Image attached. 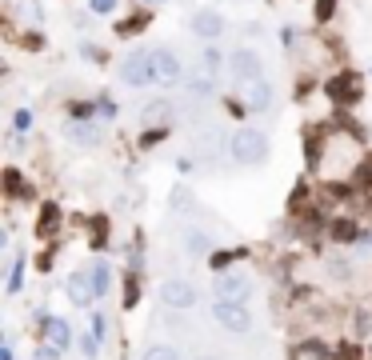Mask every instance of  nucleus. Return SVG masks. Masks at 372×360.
<instances>
[{
    "instance_id": "nucleus-27",
    "label": "nucleus",
    "mask_w": 372,
    "mask_h": 360,
    "mask_svg": "<svg viewBox=\"0 0 372 360\" xmlns=\"http://www.w3.org/2000/svg\"><path fill=\"white\" fill-rule=\"evenodd\" d=\"M28 128H32V112L20 108V112H16V132H28Z\"/></svg>"
},
{
    "instance_id": "nucleus-13",
    "label": "nucleus",
    "mask_w": 372,
    "mask_h": 360,
    "mask_svg": "<svg viewBox=\"0 0 372 360\" xmlns=\"http://www.w3.org/2000/svg\"><path fill=\"white\" fill-rule=\"evenodd\" d=\"M173 104H168V100H152V104H144V112H140V116H144V125L149 128H164L168 125V120H173Z\"/></svg>"
},
{
    "instance_id": "nucleus-12",
    "label": "nucleus",
    "mask_w": 372,
    "mask_h": 360,
    "mask_svg": "<svg viewBox=\"0 0 372 360\" xmlns=\"http://www.w3.org/2000/svg\"><path fill=\"white\" fill-rule=\"evenodd\" d=\"M328 97H333V100H340V104H348V100H356V97H360V80H356L352 73L336 76L333 85H328Z\"/></svg>"
},
{
    "instance_id": "nucleus-5",
    "label": "nucleus",
    "mask_w": 372,
    "mask_h": 360,
    "mask_svg": "<svg viewBox=\"0 0 372 360\" xmlns=\"http://www.w3.org/2000/svg\"><path fill=\"white\" fill-rule=\"evenodd\" d=\"M228 73L236 76V80H244V85H252V80H261V56L256 52H232V61H228Z\"/></svg>"
},
{
    "instance_id": "nucleus-9",
    "label": "nucleus",
    "mask_w": 372,
    "mask_h": 360,
    "mask_svg": "<svg viewBox=\"0 0 372 360\" xmlns=\"http://www.w3.org/2000/svg\"><path fill=\"white\" fill-rule=\"evenodd\" d=\"M92 297H97L92 276H88V273H73V276H68V300H73V304L85 309V304H92Z\"/></svg>"
},
{
    "instance_id": "nucleus-3",
    "label": "nucleus",
    "mask_w": 372,
    "mask_h": 360,
    "mask_svg": "<svg viewBox=\"0 0 372 360\" xmlns=\"http://www.w3.org/2000/svg\"><path fill=\"white\" fill-rule=\"evenodd\" d=\"M120 76H124V85H132V88L156 80V76H152V52H132V56L124 61Z\"/></svg>"
},
{
    "instance_id": "nucleus-20",
    "label": "nucleus",
    "mask_w": 372,
    "mask_h": 360,
    "mask_svg": "<svg viewBox=\"0 0 372 360\" xmlns=\"http://www.w3.org/2000/svg\"><path fill=\"white\" fill-rule=\"evenodd\" d=\"M144 360H180V356H176V348L156 345V348H149V352H144Z\"/></svg>"
},
{
    "instance_id": "nucleus-30",
    "label": "nucleus",
    "mask_w": 372,
    "mask_h": 360,
    "mask_svg": "<svg viewBox=\"0 0 372 360\" xmlns=\"http://www.w3.org/2000/svg\"><path fill=\"white\" fill-rule=\"evenodd\" d=\"M116 8V0H92V13H112Z\"/></svg>"
},
{
    "instance_id": "nucleus-29",
    "label": "nucleus",
    "mask_w": 372,
    "mask_h": 360,
    "mask_svg": "<svg viewBox=\"0 0 372 360\" xmlns=\"http://www.w3.org/2000/svg\"><path fill=\"white\" fill-rule=\"evenodd\" d=\"M4 188H8V192H20V176H16L13 168H8V173H4Z\"/></svg>"
},
{
    "instance_id": "nucleus-24",
    "label": "nucleus",
    "mask_w": 372,
    "mask_h": 360,
    "mask_svg": "<svg viewBox=\"0 0 372 360\" xmlns=\"http://www.w3.org/2000/svg\"><path fill=\"white\" fill-rule=\"evenodd\" d=\"M140 28H144V20H140V16H132V20L116 25V32H120V37H128V32H140Z\"/></svg>"
},
{
    "instance_id": "nucleus-17",
    "label": "nucleus",
    "mask_w": 372,
    "mask_h": 360,
    "mask_svg": "<svg viewBox=\"0 0 372 360\" xmlns=\"http://www.w3.org/2000/svg\"><path fill=\"white\" fill-rule=\"evenodd\" d=\"M56 221H61V209H56V204H44V209H40V228H37V232L49 236L52 228H56Z\"/></svg>"
},
{
    "instance_id": "nucleus-19",
    "label": "nucleus",
    "mask_w": 372,
    "mask_h": 360,
    "mask_svg": "<svg viewBox=\"0 0 372 360\" xmlns=\"http://www.w3.org/2000/svg\"><path fill=\"white\" fill-rule=\"evenodd\" d=\"M188 252H192V256L209 252V236H204V232H188Z\"/></svg>"
},
{
    "instance_id": "nucleus-10",
    "label": "nucleus",
    "mask_w": 372,
    "mask_h": 360,
    "mask_svg": "<svg viewBox=\"0 0 372 360\" xmlns=\"http://www.w3.org/2000/svg\"><path fill=\"white\" fill-rule=\"evenodd\" d=\"M44 340H49V348L64 352V348L73 345V328H68L61 316H44Z\"/></svg>"
},
{
    "instance_id": "nucleus-16",
    "label": "nucleus",
    "mask_w": 372,
    "mask_h": 360,
    "mask_svg": "<svg viewBox=\"0 0 372 360\" xmlns=\"http://www.w3.org/2000/svg\"><path fill=\"white\" fill-rule=\"evenodd\" d=\"M212 88H216V85H212V73H209V68L188 80V92H197V97H212Z\"/></svg>"
},
{
    "instance_id": "nucleus-7",
    "label": "nucleus",
    "mask_w": 372,
    "mask_h": 360,
    "mask_svg": "<svg viewBox=\"0 0 372 360\" xmlns=\"http://www.w3.org/2000/svg\"><path fill=\"white\" fill-rule=\"evenodd\" d=\"M192 32L204 37V40L221 37V32H224V16L216 13V8H200V13H192Z\"/></svg>"
},
{
    "instance_id": "nucleus-1",
    "label": "nucleus",
    "mask_w": 372,
    "mask_h": 360,
    "mask_svg": "<svg viewBox=\"0 0 372 360\" xmlns=\"http://www.w3.org/2000/svg\"><path fill=\"white\" fill-rule=\"evenodd\" d=\"M232 156L236 164H261L268 156V137L256 132V128H240L232 137Z\"/></svg>"
},
{
    "instance_id": "nucleus-32",
    "label": "nucleus",
    "mask_w": 372,
    "mask_h": 360,
    "mask_svg": "<svg viewBox=\"0 0 372 360\" xmlns=\"http://www.w3.org/2000/svg\"><path fill=\"white\" fill-rule=\"evenodd\" d=\"M149 4H164V0H149Z\"/></svg>"
},
{
    "instance_id": "nucleus-26",
    "label": "nucleus",
    "mask_w": 372,
    "mask_h": 360,
    "mask_svg": "<svg viewBox=\"0 0 372 360\" xmlns=\"http://www.w3.org/2000/svg\"><path fill=\"white\" fill-rule=\"evenodd\" d=\"M336 8V0H316V20H328Z\"/></svg>"
},
{
    "instance_id": "nucleus-23",
    "label": "nucleus",
    "mask_w": 372,
    "mask_h": 360,
    "mask_svg": "<svg viewBox=\"0 0 372 360\" xmlns=\"http://www.w3.org/2000/svg\"><path fill=\"white\" fill-rule=\"evenodd\" d=\"M188 204H192V197H188V188H176V192H173V209H176V212H185Z\"/></svg>"
},
{
    "instance_id": "nucleus-21",
    "label": "nucleus",
    "mask_w": 372,
    "mask_h": 360,
    "mask_svg": "<svg viewBox=\"0 0 372 360\" xmlns=\"http://www.w3.org/2000/svg\"><path fill=\"white\" fill-rule=\"evenodd\" d=\"M333 236H336V240H352V236H356V224L336 221V224H333Z\"/></svg>"
},
{
    "instance_id": "nucleus-8",
    "label": "nucleus",
    "mask_w": 372,
    "mask_h": 360,
    "mask_svg": "<svg viewBox=\"0 0 372 360\" xmlns=\"http://www.w3.org/2000/svg\"><path fill=\"white\" fill-rule=\"evenodd\" d=\"M64 140L85 144V149H97V144H100V128L88 125V120H68V125H64Z\"/></svg>"
},
{
    "instance_id": "nucleus-4",
    "label": "nucleus",
    "mask_w": 372,
    "mask_h": 360,
    "mask_svg": "<svg viewBox=\"0 0 372 360\" xmlns=\"http://www.w3.org/2000/svg\"><path fill=\"white\" fill-rule=\"evenodd\" d=\"M161 300L168 309H192V304H197V288L188 285V280H164Z\"/></svg>"
},
{
    "instance_id": "nucleus-15",
    "label": "nucleus",
    "mask_w": 372,
    "mask_h": 360,
    "mask_svg": "<svg viewBox=\"0 0 372 360\" xmlns=\"http://www.w3.org/2000/svg\"><path fill=\"white\" fill-rule=\"evenodd\" d=\"M88 276H92V285H97V297H104V292H108V285H112L108 264H104V261H97L92 268H88Z\"/></svg>"
},
{
    "instance_id": "nucleus-6",
    "label": "nucleus",
    "mask_w": 372,
    "mask_h": 360,
    "mask_svg": "<svg viewBox=\"0 0 372 360\" xmlns=\"http://www.w3.org/2000/svg\"><path fill=\"white\" fill-rule=\"evenodd\" d=\"M216 297L221 300H248L252 297V280L240 273H221V280H216Z\"/></svg>"
},
{
    "instance_id": "nucleus-2",
    "label": "nucleus",
    "mask_w": 372,
    "mask_h": 360,
    "mask_svg": "<svg viewBox=\"0 0 372 360\" xmlns=\"http://www.w3.org/2000/svg\"><path fill=\"white\" fill-rule=\"evenodd\" d=\"M212 316H216V324L228 328V333H248V328H252V312L244 309V300H216Z\"/></svg>"
},
{
    "instance_id": "nucleus-11",
    "label": "nucleus",
    "mask_w": 372,
    "mask_h": 360,
    "mask_svg": "<svg viewBox=\"0 0 372 360\" xmlns=\"http://www.w3.org/2000/svg\"><path fill=\"white\" fill-rule=\"evenodd\" d=\"M152 76L161 80V85H168V80H176L180 76V61H176L168 49H161V52H152Z\"/></svg>"
},
{
    "instance_id": "nucleus-28",
    "label": "nucleus",
    "mask_w": 372,
    "mask_h": 360,
    "mask_svg": "<svg viewBox=\"0 0 372 360\" xmlns=\"http://www.w3.org/2000/svg\"><path fill=\"white\" fill-rule=\"evenodd\" d=\"M164 137V128H149V132H144V140H140V144H144V149H152V144H156V140Z\"/></svg>"
},
{
    "instance_id": "nucleus-22",
    "label": "nucleus",
    "mask_w": 372,
    "mask_h": 360,
    "mask_svg": "<svg viewBox=\"0 0 372 360\" xmlns=\"http://www.w3.org/2000/svg\"><path fill=\"white\" fill-rule=\"evenodd\" d=\"M97 348H100V336L97 333H88L85 340H80V352H85V356H97Z\"/></svg>"
},
{
    "instance_id": "nucleus-33",
    "label": "nucleus",
    "mask_w": 372,
    "mask_h": 360,
    "mask_svg": "<svg viewBox=\"0 0 372 360\" xmlns=\"http://www.w3.org/2000/svg\"><path fill=\"white\" fill-rule=\"evenodd\" d=\"M200 360H216V356H200Z\"/></svg>"
},
{
    "instance_id": "nucleus-25",
    "label": "nucleus",
    "mask_w": 372,
    "mask_h": 360,
    "mask_svg": "<svg viewBox=\"0 0 372 360\" xmlns=\"http://www.w3.org/2000/svg\"><path fill=\"white\" fill-rule=\"evenodd\" d=\"M137 297H140L137 280H128V285H124V309H132V304H137Z\"/></svg>"
},
{
    "instance_id": "nucleus-18",
    "label": "nucleus",
    "mask_w": 372,
    "mask_h": 360,
    "mask_svg": "<svg viewBox=\"0 0 372 360\" xmlns=\"http://www.w3.org/2000/svg\"><path fill=\"white\" fill-rule=\"evenodd\" d=\"M20 16H25L28 25H40V20H44V13H40L37 0H20Z\"/></svg>"
},
{
    "instance_id": "nucleus-14",
    "label": "nucleus",
    "mask_w": 372,
    "mask_h": 360,
    "mask_svg": "<svg viewBox=\"0 0 372 360\" xmlns=\"http://www.w3.org/2000/svg\"><path fill=\"white\" fill-rule=\"evenodd\" d=\"M248 104H252L256 112H264L268 104H273V88L264 85V80H252V85H248Z\"/></svg>"
},
{
    "instance_id": "nucleus-31",
    "label": "nucleus",
    "mask_w": 372,
    "mask_h": 360,
    "mask_svg": "<svg viewBox=\"0 0 372 360\" xmlns=\"http://www.w3.org/2000/svg\"><path fill=\"white\" fill-rule=\"evenodd\" d=\"M356 180H372V156H368V161H364V164L356 168Z\"/></svg>"
}]
</instances>
